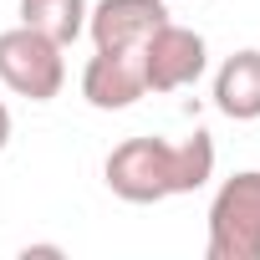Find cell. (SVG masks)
<instances>
[{"mask_svg": "<svg viewBox=\"0 0 260 260\" xmlns=\"http://www.w3.org/2000/svg\"><path fill=\"white\" fill-rule=\"evenodd\" d=\"M102 179L122 204H164L174 194H194V189H204L214 179V138L204 127H194L184 143L122 138L107 153Z\"/></svg>", "mask_w": 260, "mask_h": 260, "instance_id": "cell-1", "label": "cell"}, {"mask_svg": "<svg viewBox=\"0 0 260 260\" xmlns=\"http://www.w3.org/2000/svg\"><path fill=\"white\" fill-rule=\"evenodd\" d=\"M209 260H260V169L230 174L209 199Z\"/></svg>", "mask_w": 260, "mask_h": 260, "instance_id": "cell-2", "label": "cell"}, {"mask_svg": "<svg viewBox=\"0 0 260 260\" xmlns=\"http://www.w3.org/2000/svg\"><path fill=\"white\" fill-rule=\"evenodd\" d=\"M67 46H56L51 36L31 31V26H11L0 31V82L26 102H51L67 87Z\"/></svg>", "mask_w": 260, "mask_h": 260, "instance_id": "cell-3", "label": "cell"}, {"mask_svg": "<svg viewBox=\"0 0 260 260\" xmlns=\"http://www.w3.org/2000/svg\"><path fill=\"white\" fill-rule=\"evenodd\" d=\"M138 61H143V87H148V92H179V87H194V82L204 77L209 46H204L199 31L164 21V26L138 46Z\"/></svg>", "mask_w": 260, "mask_h": 260, "instance_id": "cell-4", "label": "cell"}, {"mask_svg": "<svg viewBox=\"0 0 260 260\" xmlns=\"http://www.w3.org/2000/svg\"><path fill=\"white\" fill-rule=\"evenodd\" d=\"M169 21V0H97L87 11V36L97 51H138Z\"/></svg>", "mask_w": 260, "mask_h": 260, "instance_id": "cell-5", "label": "cell"}, {"mask_svg": "<svg viewBox=\"0 0 260 260\" xmlns=\"http://www.w3.org/2000/svg\"><path fill=\"white\" fill-rule=\"evenodd\" d=\"M82 97L97 112H122L138 97H148L138 51H92V61L82 67Z\"/></svg>", "mask_w": 260, "mask_h": 260, "instance_id": "cell-6", "label": "cell"}, {"mask_svg": "<svg viewBox=\"0 0 260 260\" xmlns=\"http://www.w3.org/2000/svg\"><path fill=\"white\" fill-rule=\"evenodd\" d=\"M214 107L230 122H255L260 117V51L245 46L219 61L214 72Z\"/></svg>", "mask_w": 260, "mask_h": 260, "instance_id": "cell-7", "label": "cell"}, {"mask_svg": "<svg viewBox=\"0 0 260 260\" xmlns=\"http://www.w3.org/2000/svg\"><path fill=\"white\" fill-rule=\"evenodd\" d=\"M87 0H21V26L51 36L56 46H72L87 31Z\"/></svg>", "mask_w": 260, "mask_h": 260, "instance_id": "cell-8", "label": "cell"}, {"mask_svg": "<svg viewBox=\"0 0 260 260\" xmlns=\"http://www.w3.org/2000/svg\"><path fill=\"white\" fill-rule=\"evenodd\" d=\"M6 143H11V107L0 102V153H6Z\"/></svg>", "mask_w": 260, "mask_h": 260, "instance_id": "cell-9", "label": "cell"}]
</instances>
